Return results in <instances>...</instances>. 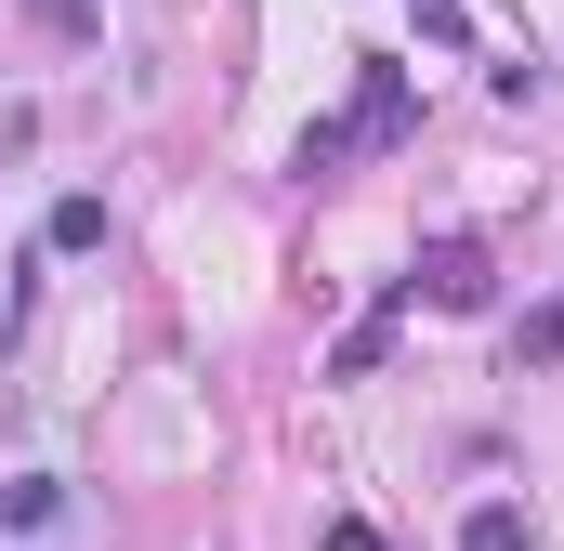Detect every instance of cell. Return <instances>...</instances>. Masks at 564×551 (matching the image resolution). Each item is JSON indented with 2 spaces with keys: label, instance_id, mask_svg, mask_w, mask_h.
<instances>
[{
  "label": "cell",
  "instance_id": "cell-1",
  "mask_svg": "<svg viewBox=\"0 0 564 551\" xmlns=\"http://www.w3.org/2000/svg\"><path fill=\"white\" fill-rule=\"evenodd\" d=\"M408 302H433V315H486V302H499V250H486V237H433L421 263H408Z\"/></svg>",
  "mask_w": 564,
  "mask_h": 551
},
{
  "label": "cell",
  "instance_id": "cell-2",
  "mask_svg": "<svg viewBox=\"0 0 564 551\" xmlns=\"http://www.w3.org/2000/svg\"><path fill=\"white\" fill-rule=\"evenodd\" d=\"M341 144H408V66H355V106H341Z\"/></svg>",
  "mask_w": 564,
  "mask_h": 551
},
{
  "label": "cell",
  "instance_id": "cell-3",
  "mask_svg": "<svg viewBox=\"0 0 564 551\" xmlns=\"http://www.w3.org/2000/svg\"><path fill=\"white\" fill-rule=\"evenodd\" d=\"M394 315H408V276H394V289H381V302H368V315H355L341 342H328V381H368V368L394 355Z\"/></svg>",
  "mask_w": 564,
  "mask_h": 551
},
{
  "label": "cell",
  "instance_id": "cell-4",
  "mask_svg": "<svg viewBox=\"0 0 564 551\" xmlns=\"http://www.w3.org/2000/svg\"><path fill=\"white\" fill-rule=\"evenodd\" d=\"M459 551H539V526H525L512 499H473V512H459Z\"/></svg>",
  "mask_w": 564,
  "mask_h": 551
},
{
  "label": "cell",
  "instance_id": "cell-5",
  "mask_svg": "<svg viewBox=\"0 0 564 551\" xmlns=\"http://www.w3.org/2000/svg\"><path fill=\"white\" fill-rule=\"evenodd\" d=\"M564 355V302H525V315H512V368H552Z\"/></svg>",
  "mask_w": 564,
  "mask_h": 551
},
{
  "label": "cell",
  "instance_id": "cell-6",
  "mask_svg": "<svg viewBox=\"0 0 564 551\" xmlns=\"http://www.w3.org/2000/svg\"><path fill=\"white\" fill-rule=\"evenodd\" d=\"M53 250H106V197H53Z\"/></svg>",
  "mask_w": 564,
  "mask_h": 551
}]
</instances>
